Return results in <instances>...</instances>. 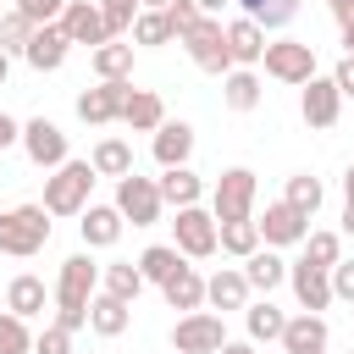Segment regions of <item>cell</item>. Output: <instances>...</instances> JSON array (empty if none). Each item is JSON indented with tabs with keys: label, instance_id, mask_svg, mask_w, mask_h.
Returning <instances> with one entry per match:
<instances>
[{
	"label": "cell",
	"instance_id": "obj_14",
	"mask_svg": "<svg viewBox=\"0 0 354 354\" xmlns=\"http://www.w3.org/2000/svg\"><path fill=\"white\" fill-rule=\"evenodd\" d=\"M337 111H343L337 83H332V77H310V83H304V94H299V116H304L310 127H332V122H337Z\"/></svg>",
	"mask_w": 354,
	"mask_h": 354
},
{
	"label": "cell",
	"instance_id": "obj_21",
	"mask_svg": "<svg viewBox=\"0 0 354 354\" xmlns=\"http://www.w3.org/2000/svg\"><path fill=\"white\" fill-rule=\"evenodd\" d=\"M77 227H83V243H88V249H111V243L122 238V227H127V221H122V210H116V205H88Z\"/></svg>",
	"mask_w": 354,
	"mask_h": 354
},
{
	"label": "cell",
	"instance_id": "obj_7",
	"mask_svg": "<svg viewBox=\"0 0 354 354\" xmlns=\"http://www.w3.org/2000/svg\"><path fill=\"white\" fill-rule=\"evenodd\" d=\"M171 243H177L188 260H205V254H216V249H221V227H216V216H210V210L188 205V210H177V221H171Z\"/></svg>",
	"mask_w": 354,
	"mask_h": 354
},
{
	"label": "cell",
	"instance_id": "obj_12",
	"mask_svg": "<svg viewBox=\"0 0 354 354\" xmlns=\"http://www.w3.org/2000/svg\"><path fill=\"white\" fill-rule=\"evenodd\" d=\"M72 44H88V50H100V44H111V33H105V11L94 6V0H72L66 11H61V22H55Z\"/></svg>",
	"mask_w": 354,
	"mask_h": 354
},
{
	"label": "cell",
	"instance_id": "obj_49",
	"mask_svg": "<svg viewBox=\"0 0 354 354\" xmlns=\"http://www.w3.org/2000/svg\"><path fill=\"white\" fill-rule=\"evenodd\" d=\"M194 6H199V11H205V17H216V11H221V6H227V0H194Z\"/></svg>",
	"mask_w": 354,
	"mask_h": 354
},
{
	"label": "cell",
	"instance_id": "obj_10",
	"mask_svg": "<svg viewBox=\"0 0 354 354\" xmlns=\"http://www.w3.org/2000/svg\"><path fill=\"white\" fill-rule=\"evenodd\" d=\"M127 94H133V77H127V83H94V88L77 94V116H83L88 127H111V122H122Z\"/></svg>",
	"mask_w": 354,
	"mask_h": 354
},
{
	"label": "cell",
	"instance_id": "obj_39",
	"mask_svg": "<svg viewBox=\"0 0 354 354\" xmlns=\"http://www.w3.org/2000/svg\"><path fill=\"white\" fill-rule=\"evenodd\" d=\"M0 354H33V332H28V321L22 315H0Z\"/></svg>",
	"mask_w": 354,
	"mask_h": 354
},
{
	"label": "cell",
	"instance_id": "obj_18",
	"mask_svg": "<svg viewBox=\"0 0 354 354\" xmlns=\"http://www.w3.org/2000/svg\"><path fill=\"white\" fill-rule=\"evenodd\" d=\"M266 28L260 22H249V17H238V22H227V50H232V66H260L266 61Z\"/></svg>",
	"mask_w": 354,
	"mask_h": 354
},
{
	"label": "cell",
	"instance_id": "obj_16",
	"mask_svg": "<svg viewBox=\"0 0 354 354\" xmlns=\"http://www.w3.org/2000/svg\"><path fill=\"white\" fill-rule=\"evenodd\" d=\"M249 277L238 271V266H221L216 277H205V304L210 310H249Z\"/></svg>",
	"mask_w": 354,
	"mask_h": 354
},
{
	"label": "cell",
	"instance_id": "obj_47",
	"mask_svg": "<svg viewBox=\"0 0 354 354\" xmlns=\"http://www.w3.org/2000/svg\"><path fill=\"white\" fill-rule=\"evenodd\" d=\"M332 17H337V28L348 33V28H354V0H332Z\"/></svg>",
	"mask_w": 354,
	"mask_h": 354
},
{
	"label": "cell",
	"instance_id": "obj_31",
	"mask_svg": "<svg viewBox=\"0 0 354 354\" xmlns=\"http://www.w3.org/2000/svg\"><path fill=\"white\" fill-rule=\"evenodd\" d=\"M221 100H227V111H254L260 105V77L249 66H232L221 77Z\"/></svg>",
	"mask_w": 354,
	"mask_h": 354
},
{
	"label": "cell",
	"instance_id": "obj_27",
	"mask_svg": "<svg viewBox=\"0 0 354 354\" xmlns=\"http://www.w3.org/2000/svg\"><path fill=\"white\" fill-rule=\"evenodd\" d=\"M44 304H50V293H44V282L33 277V271H22V277H11V288H6V310L11 315H44Z\"/></svg>",
	"mask_w": 354,
	"mask_h": 354
},
{
	"label": "cell",
	"instance_id": "obj_40",
	"mask_svg": "<svg viewBox=\"0 0 354 354\" xmlns=\"http://www.w3.org/2000/svg\"><path fill=\"white\" fill-rule=\"evenodd\" d=\"M33 33H39V28H33L22 11H6V17H0V50H6V55H11V50H28Z\"/></svg>",
	"mask_w": 354,
	"mask_h": 354
},
{
	"label": "cell",
	"instance_id": "obj_17",
	"mask_svg": "<svg viewBox=\"0 0 354 354\" xmlns=\"http://www.w3.org/2000/svg\"><path fill=\"white\" fill-rule=\"evenodd\" d=\"M326 343H332V332H326V321L321 315H288V332H282V354H326Z\"/></svg>",
	"mask_w": 354,
	"mask_h": 354
},
{
	"label": "cell",
	"instance_id": "obj_20",
	"mask_svg": "<svg viewBox=\"0 0 354 354\" xmlns=\"http://www.w3.org/2000/svg\"><path fill=\"white\" fill-rule=\"evenodd\" d=\"M188 155H194V127H188V122H160V133H155V160H160V171L188 166Z\"/></svg>",
	"mask_w": 354,
	"mask_h": 354
},
{
	"label": "cell",
	"instance_id": "obj_55",
	"mask_svg": "<svg viewBox=\"0 0 354 354\" xmlns=\"http://www.w3.org/2000/svg\"><path fill=\"white\" fill-rule=\"evenodd\" d=\"M326 6H332V0H326Z\"/></svg>",
	"mask_w": 354,
	"mask_h": 354
},
{
	"label": "cell",
	"instance_id": "obj_34",
	"mask_svg": "<svg viewBox=\"0 0 354 354\" xmlns=\"http://www.w3.org/2000/svg\"><path fill=\"white\" fill-rule=\"evenodd\" d=\"M100 282H105V293H116V299H138L144 293V271L133 266V260H116V266H100Z\"/></svg>",
	"mask_w": 354,
	"mask_h": 354
},
{
	"label": "cell",
	"instance_id": "obj_48",
	"mask_svg": "<svg viewBox=\"0 0 354 354\" xmlns=\"http://www.w3.org/2000/svg\"><path fill=\"white\" fill-rule=\"evenodd\" d=\"M221 354H254V343H232V337H227V343H221Z\"/></svg>",
	"mask_w": 354,
	"mask_h": 354
},
{
	"label": "cell",
	"instance_id": "obj_43",
	"mask_svg": "<svg viewBox=\"0 0 354 354\" xmlns=\"http://www.w3.org/2000/svg\"><path fill=\"white\" fill-rule=\"evenodd\" d=\"M33 354H72V332L50 321V326H44V332L33 337Z\"/></svg>",
	"mask_w": 354,
	"mask_h": 354
},
{
	"label": "cell",
	"instance_id": "obj_4",
	"mask_svg": "<svg viewBox=\"0 0 354 354\" xmlns=\"http://www.w3.org/2000/svg\"><path fill=\"white\" fill-rule=\"evenodd\" d=\"M254 194H260L254 171H249V166H232V171H221L216 188H210V216H216V221H249V216H254Z\"/></svg>",
	"mask_w": 354,
	"mask_h": 354
},
{
	"label": "cell",
	"instance_id": "obj_6",
	"mask_svg": "<svg viewBox=\"0 0 354 354\" xmlns=\"http://www.w3.org/2000/svg\"><path fill=\"white\" fill-rule=\"evenodd\" d=\"M160 183L155 177H138V171H127L122 183H116V210H122V221H133V227H155L160 221Z\"/></svg>",
	"mask_w": 354,
	"mask_h": 354
},
{
	"label": "cell",
	"instance_id": "obj_5",
	"mask_svg": "<svg viewBox=\"0 0 354 354\" xmlns=\"http://www.w3.org/2000/svg\"><path fill=\"white\" fill-rule=\"evenodd\" d=\"M266 77H277V83H310L315 77V44H304V39H271L266 44Z\"/></svg>",
	"mask_w": 354,
	"mask_h": 354
},
{
	"label": "cell",
	"instance_id": "obj_50",
	"mask_svg": "<svg viewBox=\"0 0 354 354\" xmlns=\"http://www.w3.org/2000/svg\"><path fill=\"white\" fill-rule=\"evenodd\" d=\"M343 199H348V205H354V166H348V171H343Z\"/></svg>",
	"mask_w": 354,
	"mask_h": 354
},
{
	"label": "cell",
	"instance_id": "obj_33",
	"mask_svg": "<svg viewBox=\"0 0 354 354\" xmlns=\"http://www.w3.org/2000/svg\"><path fill=\"white\" fill-rule=\"evenodd\" d=\"M221 227V254H232V260H249L254 249H260V221L249 216V221H216Z\"/></svg>",
	"mask_w": 354,
	"mask_h": 354
},
{
	"label": "cell",
	"instance_id": "obj_13",
	"mask_svg": "<svg viewBox=\"0 0 354 354\" xmlns=\"http://www.w3.org/2000/svg\"><path fill=\"white\" fill-rule=\"evenodd\" d=\"M260 238H266L271 249L304 243V238H310V216H299L288 199H277V205H266V216H260Z\"/></svg>",
	"mask_w": 354,
	"mask_h": 354
},
{
	"label": "cell",
	"instance_id": "obj_42",
	"mask_svg": "<svg viewBox=\"0 0 354 354\" xmlns=\"http://www.w3.org/2000/svg\"><path fill=\"white\" fill-rule=\"evenodd\" d=\"M72 0H17V11L33 22V28H50V22H61V11H66Z\"/></svg>",
	"mask_w": 354,
	"mask_h": 354
},
{
	"label": "cell",
	"instance_id": "obj_1",
	"mask_svg": "<svg viewBox=\"0 0 354 354\" xmlns=\"http://www.w3.org/2000/svg\"><path fill=\"white\" fill-rule=\"evenodd\" d=\"M94 282H100V266L88 260V249L61 260V277H55V326H66V332H83L88 326Z\"/></svg>",
	"mask_w": 354,
	"mask_h": 354
},
{
	"label": "cell",
	"instance_id": "obj_44",
	"mask_svg": "<svg viewBox=\"0 0 354 354\" xmlns=\"http://www.w3.org/2000/svg\"><path fill=\"white\" fill-rule=\"evenodd\" d=\"M332 299L354 304V260H337V266H332Z\"/></svg>",
	"mask_w": 354,
	"mask_h": 354
},
{
	"label": "cell",
	"instance_id": "obj_45",
	"mask_svg": "<svg viewBox=\"0 0 354 354\" xmlns=\"http://www.w3.org/2000/svg\"><path fill=\"white\" fill-rule=\"evenodd\" d=\"M332 83H337V94H343V100L354 94V55H343V61H337V72H332Z\"/></svg>",
	"mask_w": 354,
	"mask_h": 354
},
{
	"label": "cell",
	"instance_id": "obj_11",
	"mask_svg": "<svg viewBox=\"0 0 354 354\" xmlns=\"http://www.w3.org/2000/svg\"><path fill=\"white\" fill-rule=\"evenodd\" d=\"M22 149H28V160L44 166V171H55V166L72 160V155H66V133H61L50 116H33V122L22 127Z\"/></svg>",
	"mask_w": 354,
	"mask_h": 354
},
{
	"label": "cell",
	"instance_id": "obj_46",
	"mask_svg": "<svg viewBox=\"0 0 354 354\" xmlns=\"http://www.w3.org/2000/svg\"><path fill=\"white\" fill-rule=\"evenodd\" d=\"M11 144H22V122H11V116L0 111V149H11Z\"/></svg>",
	"mask_w": 354,
	"mask_h": 354
},
{
	"label": "cell",
	"instance_id": "obj_23",
	"mask_svg": "<svg viewBox=\"0 0 354 354\" xmlns=\"http://www.w3.org/2000/svg\"><path fill=\"white\" fill-rule=\"evenodd\" d=\"M122 122H127L133 133H160V122H166L160 94H155V88H133V94H127V105H122Z\"/></svg>",
	"mask_w": 354,
	"mask_h": 354
},
{
	"label": "cell",
	"instance_id": "obj_35",
	"mask_svg": "<svg viewBox=\"0 0 354 354\" xmlns=\"http://www.w3.org/2000/svg\"><path fill=\"white\" fill-rule=\"evenodd\" d=\"M238 6H243V17L260 22V28H288V22L299 17V0H238Z\"/></svg>",
	"mask_w": 354,
	"mask_h": 354
},
{
	"label": "cell",
	"instance_id": "obj_24",
	"mask_svg": "<svg viewBox=\"0 0 354 354\" xmlns=\"http://www.w3.org/2000/svg\"><path fill=\"white\" fill-rule=\"evenodd\" d=\"M183 266H188V254H183L177 243H149V249L138 254V271H144V282H155V288H166Z\"/></svg>",
	"mask_w": 354,
	"mask_h": 354
},
{
	"label": "cell",
	"instance_id": "obj_9",
	"mask_svg": "<svg viewBox=\"0 0 354 354\" xmlns=\"http://www.w3.org/2000/svg\"><path fill=\"white\" fill-rule=\"evenodd\" d=\"M183 44H188V55H194L199 72H216V77L232 72V50H227V28H221V17H205Z\"/></svg>",
	"mask_w": 354,
	"mask_h": 354
},
{
	"label": "cell",
	"instance_id": "obj_38",
	"mask_svg": "<svg viewBox=\"0 0 354 354\" xmlns=\"http://www.w3.org/2000/svg\"><path fill=\"white\" fill-rule=\"evenodd\" d=\"M177 33H171V22H166V11H138L133 17V44H171Z\"/></svg>",
	"mask_w": 354,
	"mask_h": 354
},
{
	"label": "cell",
	"instance_id": "obj_29",
	"mask_svg": "<svg viewBox=\"0 0 354 354\" xmlns=\"http://www.w3.org/2000/svg\"><path fill=\"white\" fill-rule=\"evenodd\" d=\"M160 293H166V304H171V310H183V315H194V310L205 304V277H199L194 266H183V271H177V277H171V282L160 288Z\"/></svg>",
	"mask_w": 354,
	"mask_h": 354
},
{
	"label": "cell",
	"instance_id": "obj_32",
	"mask_svg": "<svg viewBox=\"0 0 354 354\" xmlns=\"http://www.w3.org/2000/svg\"><path fill=\"white\" fill-rule=\"evenodd\" d=\"M88 160H94L100 177H116V183H122V177L133 171V144H127V138H100Z\"/></svg>",
	"mask_w": 354,
	"mask_h": 354
},
{
	"label": "cell",
	"instance_id": "obj_26",
	"mask_svg": "<svg viewBox=\"0 0 354 354\" xmlns=\"http://www.w3.org/2000/svg\"><path fill=\"white\" fill-rule=\"evenodd\" d=\"M243 277H249V288H254V293H266V299H271V288H282V282H288V260H282V254H271V249H254V254L243 260Z\"/></svg>",
	"mask_w": 354,
	"mask_h": 354
},
{
	"label": "cell",
	"instance_id": "obj_28",
	"mask_svg": "<svg viewBox=\"0 0 354 354\" xmlns=\"http://www.w3.org/2000/svg\"><path fill=\"white\" fill-rule=\"evenodd\" d=\"M155 183H160V199H166V205H177V210L199 205V194H205L199 171H188V166H171V171H160Z\"/></svg>",
	"mask_w": 354,
	"mask_h": 354
},
{
	"label": "cell",
	"instance_id": "obj_54",
	"mask_svg": "<svg viewBox=\"0 0 354 354\" xmlns=\"http://www.w3.org/2000/svg\"><path fill=\"white\" fill-rule=\"evenodd\" d=\"M343 44H348V55H354V28H348V33H343Z\"/></svg>",
	"mask_w": 354,
	"mask_h": 354
},
{
	"label": "cell",
	"instance_id": "obj_52",
	"mask_svg": "<svg viewBox=\"0 0 354 354\" xmlns=\"http://www.w3.org/2000/svg\"><path fill=\"white\" fill-rule=\"evenodd\" d=\"M166 6H171V0H144V11H166Z\"/></svg>",
	"mask_w": 354,
	"mask_h": 354
},
{
	"label": "cell",
	"instance_id": "obj_2",
	"mask_svg": "<svg viewBox=\"0 0 354 354\" xmlns=\"http://www.w3.org/2000/svg\"><path fill=\"white\" fill-rule=\"evenodd\" d=\"M94 160H66V166H55L50 177H44V210L50 216H83L94 199Z\"/></svg>",
	"mask_w": 354,
	"mask_h": 354
},
{
	"label": "cell",
	"instance_id": "obj_30",
	"mask_svg": "<svg viewBox=\"0 0 354 354\" xmlns=\"http://www.w3.org/2000/svg\"><path fill=\"white\" fill-rule=\"evenodd\" d=\"M243 321H249V343H282V332H288V315H282L271 299L249 304V310H243Z\"/></svg>",
	"mask_w": 354,
	"mask_h": 354
},
{
	"label": "cell",
	"instance_id": "obj_51",
	"mask_svg": "<svg viewBox=\"0 0 354 354\" xmlns=\"http://www.w3.org/2000/svg\"><path fill=\"white\" fill-rule=\"evenodd\" d=\"M343 232L354 238V205H343Z\"/></svg>",
	"mask_w": 354,
	"mask_h": 354
},
{
	"label": "cell",
	"instance_id": "obj_8",
	"mask_svg": "<svg viewBox=\"0 0 354 354\" xmlns=\"http://www.w3.org/2000/svg\"><path fill=\"white\" fill-rule=\"evenodd\" d=\"M221 343H227V326L216 310H194L171 326V354H221Z\"/></svg>",
	"mask_w": 354,
	"mask_h": 354
},
{
	"label": "cell",
	"instance_id": "obj_53",
	"mask_svg": "<svg viewBox=\"0 0 354 354\" xmlns=\"http://www.w3.org/2000/svg\"><path fill=\"white\" fill-rule=\"evenodd\" d=\"M6 72H11V55H6V50H0V83H6Z\"/></svg>",
	"mask_w": 354,
	"mask_h": 354
},
{
	"label": "cell",
	"instance_id": "obj_15",
	"mask_svg": "<svg viewBox=\"0 0 354 354\" xmlns=\"http://www.w3.org/2000/svg\"><path fill=\"white\" fill-rule=\"evenodd\" d=\"M288 282H293V299H299V310H310V315H321L326 304H332V271H315V266H288Z\"/></svg>",
	"mask_w": 354,
	"mask_h": 354
},
{
	"label": "cell",
	"instance_id": "obj_41",
	"mask_svg": "<svg viewBox=\"0 0 354 354\" xmlns=\"http://www.w3.org/2000/svg\"><path fill=\"white\" fill-rule=\"evenodd\" d=\"M166 22H171V33H177V39H188V33L205 22V11H199L194 0H171V6H166Z\"/></svg>",
	"mask_w": 354,
	"mask_h": 354
},
{
	"label": "cell",
	"instance_id": "obj_25",
	"mask_svg": "<svg viewBox=\"0 0 354 354\" xmlns=\"http://www.w3.org/2000/svg\"><path fill=\"white\" fill-rule=\"evenodd\" d=\"M88 66H94V77L100 83H127L133 77V44H100V50H88Z\"/></svg>",
	"mask_w": 354,
	"mask_h": 354
},
{
	"label": "cell",
	"instance_id": "obj_3",
	"mask_svg": "<svg viewBox=\"0 0 354 354\" xmlns=\"http://www.w3.org/2000/svg\"><path fill=\"white\" fill-rule=\"evenodd\" d=\"M44 243H50V210L44 205H11V210H0V254L28 260Z\"/></svg>",
	"mask_w": 354,
	"mask_h": 354
},
{
	"label": "cell",
	"instance_id": "obj_22",
	"mask_svg": "<svg viewBox=\"0 0 354 354\" xmlns=\"http://www.w3.org/2000/svg\"><path fill=\"white\" fill-rule=\"evenodd\" d=\"M127 321H133V304H127V299H116V293H94V299H88V326H94L100 337H122Z\"/></svg>",
	"mask_w": 354,
	"mask_h": 354
},
{
	"label": "cell",
	"instance_id": "obj_37",
	"mask_svg": "<svg viewBox=\"0 0 354 354\" xmlns=\"http://www.w3.org/2000/svg\"><path fill=\"white\" fill-rule=\"evenodd\" d=\"M337 260H343V238H337V232H310V238H304V266L332 271Z\"/></svg>",
	"mask_w": 354,
	"mask_h": 354
},
{
	"label": "cell",
	"instance_id": "obj_36",
	"mask_svg": "<svg viewBox=\"0 0 354 354\" xmlns=\"http://www.w3.org/2000/svg\"><path fill=\"white\" fill-rule=\"evenodd\" d=\"M282 199H288V205H293L299 216H315L326 194H321V183H315L310 171H293V177H288V194H282Z\"/></svg>",
	"mask_w": 354,
	"mask_h": 354
},
{
	"label": "cell",
	"instance_id": "obj_19",
	"mask_svg": "<svg viewBox=\"0 0 354 354\" xmlns=\"http://www.w3.org/2000/svg\"><path fill=\"white\" fill-rule=\"evenodd\" d=\"M66 50H72V39L50 22V28H39L33 39H28V50H22V61L33 66V72H55L61 61H66Z\"/></svg>",
	"mask_w": 354,
	"mask_h": 354
}]
</instances>
